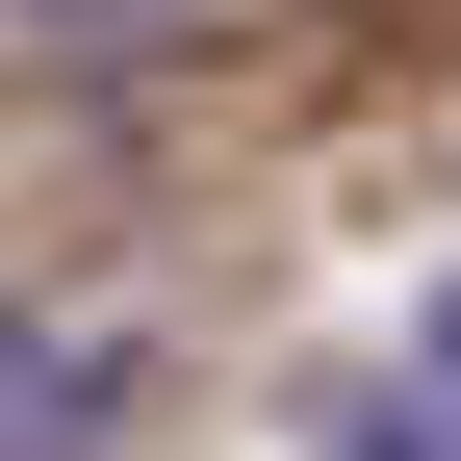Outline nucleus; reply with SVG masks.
<instances>
[{
  "instance_id": "nucleus-1",
  "label": "nucleus",
  "mask_w": 461,
  "mask_h": 461,
  "mask_svg": "<svg viewBox=\"0 0 461 461\" xmlns=\"http://www.w3.org/2000/svg\"><path fill=\"white\" fill-rule=\"evenodd\" d=\"M103 436H129V359L77 308H0V461H103Z\"/></svg>"
},
{
  "instance_id": "nucleus-2",
  "label": "nucleus",
  "mask_w": 461,
  "mask_h": 461,
  "mask_svg": "<svg viewBox=\"0 0 461 461\" xmlns=\"http://www.w3.org/2000/svg\"><path fill=\"white\" fill-rule=\"evenodd\" d=\"M384 461H461V282H436V333H411V384H384Z\"/></svg>"
}]
</instances>
